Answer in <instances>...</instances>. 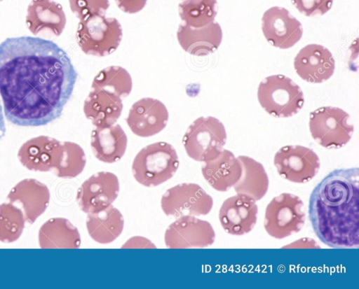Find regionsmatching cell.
Here are the masks:
<instances>
[{"instance_id":"5bb4252c","label":"cell","mask_w":359,"mask_h":289,"mask_svg":"<svg viewBox=\"0 0 359 289\" xmlns=\"http://www.w3.org/2000/svg\"><path fill=\"white\" fill-rule=\"evenodd\" d=\"M257 215L256 201L246 195L236 194L224 201L219 211V220L226 233L241 236L252 230Z\"/></svg>"},{"instance_id":"e0dca14e","label":"cell","mask_w":359,"mask_h":289,"mask_svg":"<svg viewBox=\"0 0 359 289\" xmlns=\"http://www.w3.org/2000/svg\"><path fill=\"white\" fill-rule=\"evenodd\" d=\"M60 147L61 141L47 136H40L26 141L20 148L18 156L20 162L30 170H54Z\"/></svg>"},{"instance_id":"603a6c76","label":"cell","mask_w":359,"mask_h":289,"mask_svg":"<svg viewBox=\"0 0 359 289\" xmlns=\"http://www.w3.org/2000/svg\"><path fill=\"white\" fill-rule=\"evenodd\" d=\"M127 136L118 124L95 127L91 132L90 146L95 157L105 163H114L124 155Z\"/></svg>"},{"instance_id":"5b68a950","label":"cell","mask_w":359,"mask_h":289,"mask_svg":"<svg viewBox=\"0 0 359 289\" xmlns=\"http://www.w3.org/2000/svg\"><path fill=\"white\" fill-rule=\"evenodd\" d=\"M123 36L121 23L114 17L93 15L80 20L76 37L81 50L86 55L104 57L118 47Z\"/></svg>"},{"instance_id":"44dd1931","label":"cell","mask_w":359,"mask_h":289,"mask_svg":"<svg viewBox=\"0 0 359 289\" xmlns=\"http://www.w3.org/2000/svg\"><path fill=\"white\" fill-rule=\"evenodd\" d=\"M203 163L201 168L203 178L213 189L219 192L229 190L241 175V164L238 157L226 149Z\"/></svg>"},{"instance_id":"d6986e66","label":"cell","mask_w":359,"mask_h":289,"mask_svg":"<svg viewBox=\"0 0 359 289\" xmlns=\"http://www.w3.org/2000/svg\"><path fill=\"white\" fill-rule=\"evenodd\" d=\"M8 199L21 206L25 221L32 224L46 211L50 193L46 185L35 179H25L11 190Z\"/></svg>"},{"instance_id":"e575fe53","label":"cell","mask_w":359,"mask_h":289,"mask_svg":"<svg viewBox=\"0 0 359 289\" xmlns=\"http://www.w3.org/2000/svg\"><path fill=\"white\" fill-rule=\"evenodd\" d=\"M6 132L5 120L2 106L0 103V140L5 136Z\"/></svg>"},{"instance_id":"6da1fadb","label":"cell","mask_w":359,"mask_h":289,"mask_svg":"<svg viewBox=\"0 0 359 289\" xmlns=\"http://www.w3.org/2000/svg\"><path fill=\"white\" fill-rule=\"evenodd\" d=\"M76 79L67 53L52 41L18 36L0 43V95L13 125L37 127L59 118Z\"/></svg>"},{"instance_id":"d590c367","label":"cell","mask_w":359,"mask_h":289,"mask_svg":"<svg viewBox=\"0 0 359 289\" xmlns=\"http://www.w3.org/2000/svg\"><path fill=\"white\" fill-rule=\"evenodd\" d=\"M2 0H0V1H1Z\"/></svg>"},{"instance_id":"484cf974","label":"cell","mask_w":359,"mask_h":289,"mask_svg":"<svg viewBox=\"0 0 359 289\" xmlns=\"http://www.w3.org/2000/svg\"><path fill=\"white\" fill-rule=\"evenodd\" d=\"M39 242L41 248H78L81 237L78 229L67 219L52 218L41 227Z\"/></svg>"},{"instance_id":"f1b7e54d","label":"cell","mask_w":359,"mask_h":289,"mask_svg":"<svg viewBox=\"0 0 359 289\" xmlns=\"http://www.w3.org/2000/svg\"><path fill=\"white\" fill-rule=\"evenodd\" d=\"M86 163L84 150L79 144L63 141L61 143L59 158L54 170L58 177L72 178L83 171Z\"/></svg>"},{"instance_id":"4316f807","label":"cell","mask_w":359,"mask_h":289,"mask_svg":"<svg viewBox=\"0 0 359 289\" xmlns=\"http://www.w3.org/2000/svg\"><path fill=\"white\" fill-rule=\"evenodd\" d=\"M132 78L128 71L118 66L102 69L93 78L91 88L112 93L122 99L132 90Z\"/></svg>"},{"instance_id":"7c38bea8","label":"cell","mask_w":359,"mask_h":289,"mask_svg":"<svg viewBox=\"0 0 359 289\" xmlns=\"http://www.w3.org/2000/svg\"><path fill=\"white\" fill-rule=\"evenodd\" d=\"M119 190V181L114 174L100 171L82 183L77 191L76 201L84 213L98 212L112 204Z\"/></svg>"},{"instance_id":"8992f818","label":"cell","mask_w":359,"mask_h":289,"mask_svg":"<svg viewBox=\"0 0 359 289\" xmlns=\"http://www.w3.org/2000/svg\"><path fill=\"white\" fill-rule=\"evenodd\" d=\"M226 142V132L224 125L212 116L200 117L195 120L182 139L188 156L201 162L217 157L224 149Z\"/></svg>"},{"instance_id":"836d02e7","label":"cell","mask_w":359,"mask_h":289,"mask_svg":"<svg viewBox=\"0 0 359 289\" xmlns=\"http://www.w3.org/2000/svg\"><path fill=\"white\" fill-rule=\"evenodd\" d=\"M283 248H319V246L311 239H301Z\"/></svg>"},{"instance_id":"1f68e13d","label":"cell","mask_w":359,"mask_h":289,"mask_svg":"<svg viewBox=\"0 0 359 289\" xmlns=\"http://www.w3.org/2000/svg\"><path fill=\"white\" fill-rule=\"evenodd\" d=\"M296 8L308 17L323 15L329 11L333 0H291Z\"/></svg>"},{"instance_id":"4dcf8cb0","label":"cell","mask_w":359,"mask_h":289,"mask_svg":"<svg viewBox=\"0 0 359 289\" xmlns=\"http://www.w3.org/2000/svg\"><path fill=\"white\" fill-rule=\"evenodd\" d=\"M72 13L83 20L93 15H105L109 0H69Z\"/></svg>"},{"instance_id":"ba28073f","label":"cell","mask_w":359,"mask_h":289,"mask_svg":"<svg viewBox=\"0 0 359 289\" xmlns=\"http://www.w3.org/2000/svg\"><path fill=\"white\" fill-rule=\"evenodd\" d=\"M349 115L338 107L323 106L310 113L309 129L313 139L326 148H339L351 139L354 127Z\"/></svg>"},{"instance_id":"52a82bcc","label":"cell","mask_w":359,"mask_h":289,"mask_svg":"<svg viewBox=\"0 0 359 289\" xmlns=\"http://www.w3.org/2000/svg\"><path fill=\"white\" fill-rule=\"evenodd\" d=\"M305 220L303 201L295 195L282 193L267 204L264 227L269 236L280 239L299 232Z\"/></svg>"},{"instance_id":"83f0119b","label":"cell","mask_w":359,"mask_h":289,"mask_svg":"<svg viewBox=\"0 0 359 289\" xmlns=\"http://www.w3.org/2000/svg\"><path fill=\"white\" fill-rule=\"evenodd\" d=\"M217 0H182L178 6L184 24L202 27L214 22L217 15Z\"/></svg>"},{"instance_id":"8fae6325","label":"cell","mask_w":359,"mask_h":289,"mask_svg":"<svg viewBox=\"0 0 359 289\" xmlns=\"http://www.w3.org/2000/svg\"><path fill=\"white\" fill-rule=\"evenodd\" d=\"M215 232L211 224L194 216H182L165 230L164 241L169 248H205L213 244Z\"/></svg>"},{"instance_id":"7402d4cb","label":"cell","mask_w":359,"mask_h":289,"mask_svg":"<svg viewBox=\"0 0 359 289\" xmlns=\"http://www.w3.org/2000/svg\"><path fill=\"white\" fill-rule=\"evenodd\" d=\"M123 105L119 97L101 90H91L84 101L83 112L95 127L116 124Z\"/></svg>"},{"instance_id":"4fadbf2b","label":"cell","mask_w":359,"mask_h":289,"mask_svg":"<svg viewBox=\"0 0 359 289\" xmlns=\"http://www.w3.org/2000/svg\"><path fill=\"white\" fill-rule=\"evenodd\" d=\"M262 29L266 39L281 49L294 45L303 34L300 22L287 9L278 6L271 7L264 13Z\"/></svg>"},{"instance_id":"cb8c5ba5","label":"cell","mask_w":359,"mask_h":289,"mask_svg":"<svg viewBox=\"0 0 359 289\" xmlns=\"http://www.w3.org/2000/svg\"><path fill=\"white\" fill-rule=\"evenodd\" d=\"M86 223L90 237L102 244H109L116 239L124 226L123 215L112 204L98 212L88 213Z\"/></svg>"},{"instance_id":"ffe728a7","label":"cell","mask_w":359,"mask_h":289,"mask_svg":"<svg viewBox=\"0 0 359 289\" xmlns=\"http://www.w3.org/2000/svg\"><path fill=\"white\" fill-rule=\"evenodd\" d=\"M66 22L62 6L53 0H32L27 7L26 24L34 35L49 31L60 36Z\"/></svg>"},{"instance_id":"7a4b0ae2","label":"cell","mask_w":359,"mask_h":289,"mask_svg":"<svg viewBox=\"0 0 359 289\" xmlns=\"http://www.w3.org/2000/svg\"><path fill=\"white\" fill-rule=\"evenodd\" d=\"M309 216L317 237L334 248L359 245V170L338 169L313 190Z\"/></svg>"},{"instance_id":"9a60e30c","label":"cell","mask_w":359,"mask_h":289,"mask_svg":"<svg viewBox=\"0 0 359 289\" xmlns=\"http://www.w3.org/2000/svg\"><path fill=\"white\" fill-rule=\"evenodd\" d=\"M168 118V109L163 102L145 97L133 104L126 122L135 135L149 137L162 131L167 125Z\"/></svg>"},{"instance_id":"d6a6232c","label":"cell","mask_w":359,"mask_h":289,"mask_svg":"<svg viewBox=\"0 0 359 289\" xmlns=\"http://www.w3.org/2000/svg\"><path fill=\"white\" fill-rule=\"evenodd\" d=\"M147 0H115L117 6L126 13H136L145 6Z\"/></svg>"},{"instance_id":"30bf717a","label":"cell","mask_w":359,"mask_h":289,"mask_svg":"<svg viewBox=\"0 0 359 289\" xmlns=\"http://www.w3.org/2000/svg\"><path fill=\"white\" fill-rule=\"evenodd\" d=\"M273 164L280 176L289 181L304 183L318 172L320 162L312 149L303 146H285L275 154Z\"/></svg>"},{"instance_id":"ac0fdd59","label":"cell","mask_w":359,"mask_h":289,"mask_svg":"<svg viewBox=\"0 0 359 289\" xmlns=\"http://www.w3.org/2000/svg\"><path fill=\"white\" fill-rule=\"evenodd\" d=\"M177 38L187 52L196 56H205L214 52L220 45L222 30L217 22L197 28L183 23L179 25Z\"/></svg>"},{"instance_id":"2e32d148","label":"cell","mask_w":359,"mask_h":289,"mask_svg":"<svg viewBox=\"0 0 359 289\" xmlns=\"http://www.w3.org/2000/svg\"><path fill=\"white\" fill-rule=\"evenodd\" d=\"M296 73L303 80L320 83L333 75L335 62L331 52L323 45L309 44L302 48L294 59Z\"/></svg>"},{"instance_id":"3957f363","label":"cell","mask_w":359,"mask_h":289,"mask_svg":"<svg viewBox=\"0 0 359 289\" xmlns=\"http://www.w3.org/2000/svg\"><path fill=\"white\" fill-rule=\"evenodd\" d=\"M180 161L170 143L158 141L142 148L134 158L132 171L135 179L146 187H155L171 178Z\"/></svg>"},{"instance_id":"f546056e","label":"cell","mask_w":359,"mask_h":289,"mask_svg":"<svg viewBox=\"0 0 359 289\" xmlns=\"http://www.w3.org/2000/svg\"><path fill=\"white\" fill-rule=\"evenodd\" d=\"M25 218L20 208L12 203L0 205V241L11 243L16 241L22 233Z\"/></svg>"},{"instance_id":"277c9868","label":"cell","mask_w":359,"mask_h":289,"mask_svg":"<svg viewBox=\"0 0 359 289\" xmlns=\"http://www.w3.org/2000/svg\"><path fill=\"white\" fill-rule=\"evenodd\" d=\"M257 97L262 107L276 118H288L297 114L304 103L299 86L281 74L262 80L258 86Z\"/></svg>"},{"instance_id":"9c48e42d","label":"cell","mask_w":359,"mask_h":289,"mask_svg":"<svg viewBox=\"0 0 359 289\" xmlns=\"http://www.w3.org/2000/svg\"><path fill=\"white\" fill-rule=\"evenodd\" d=\"M161 206L168 216H205L212 210L213 199L199 185L183 183L166 190Z\"/></svg>"},{"instance_id":"d4e9b609","label":"cell","mask_w":359,"mask_h":289,"mask_svg":"<svg viewBox=\"0 0 359 289\" xmlns=\"http://www.w3.org/2000/svg\"><path fill=\"white\" fill-rule=\"evenodd\" d=\"M241 164V175L233 186L236 194L246 195L255 201L260 200L268 191L269 180L262 163L253 158L239 155Z\"/></svg>"}]
</instances>
